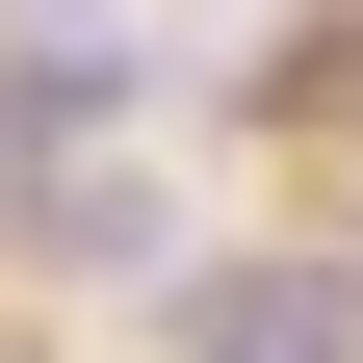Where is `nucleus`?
<instances>
[{"mask_svg":"<svg viewBox=\"0 0 363 363\" xmlns=\"http://www.w3.org/2000/svg\"><path fill=\"white\" fill-rule=\"evenodd\" d=\"M26 234H52V259H156V182H130V156H52Z\"/></svg>","mask_w":363,"mask_h":363,"instance_id":"obj_2","label":"nucleus"},{"mask_svg":"<svg viewBox=\"0 0 363 363\" xmlns=\"http://www.w3.org/2000/svg\"><path fill=\"white\" fill-rule=\"evenodd\" d=\"M182 363H363V259H234V286H182Z\"/></svg>","mask_w":363,"mask_h":363,"instance_id":"obj_1","label":"nucleus"}]
</instances>
